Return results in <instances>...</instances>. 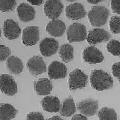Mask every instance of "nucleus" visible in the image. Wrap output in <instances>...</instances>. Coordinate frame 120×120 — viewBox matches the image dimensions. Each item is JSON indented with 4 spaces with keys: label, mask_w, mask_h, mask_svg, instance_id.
I'll return each mask as SVG.
<instances>
[{
    "label": "nucleus",
    "mask_w": 120,
    "mask_h": 120,
    "mask_svg": "<svg viewBox=\"0 0 120 120\" xmlns=\"http://www.w3.org/2000/svg\"><path fill=\"white\" fill-rule=\"evenodd\" d=\"M40 39L39 27L37 26H29L23 30L22 42L25 46L35 45Z\"/></svg>",
    "instance_id": "9b49d317"
},
{
    "label": "nucleus",
    "mask_w": 120,
    "mask_h": 120,
    "mask_svg": "<svg viewBox=\"0 0 120 120\" xmlns=\"http://www.w3.org/2000/svg\"><path fill=\"white\" fill-rule=\"evenodd\" d=\"M67 1H69V2H72V1H74L75 0H66Z\"/></svg>",
    "instance_id": "c9c22d12"
},
{
    "label": "nucleus",
    "mask_w": 120,
    "mask_h": 120,
    "mask_svg": "<svg viewBox=\"0 0 120 120\" xmlns=\"http://www.w3.org/2000/svg\"><path fill=\"white\" fill-rule=\"evenodd\" d=\"M86 15V11L83 4L75 3L69 5L66 8V16L71 20H79L83 19Z\"/></svg>",
    "instance_id": "2eb2a0df"
},
{
    "label": "nucleus",
    "mask_w": 120,
    "mask_h": 120,
    "mask_svg": "<svg viewBox=\"0 0 120 120\" xmlns=\"http://www.w3.org/2000/svg\"><path fill=\"white\" fill-rule=\"evenodd\" d=\"M46 120H63L61 117H59L58 116H54L50 118L47 119Z\"/></svg>",
    "instance_id": "f704fd0d"
},
{
    "label": "nucleus",
    "mask_w": 120,
    "mask_h": 120,
    "mask_svg": "<svg viewBox=\"0 0 120 120\" xmlns=\"http://www.w3.org/2000/svg\"><path fill=\"white\" fill-rule=\"evenodd\" d=\"M11 51L9 48L5 45H0V62L4 61L10 55Z\"/></svg>",
    "instance_id": "cd10ccee"
},
{
    "label": "nucleus",
    "mask_w": 120,
    "mask_h": 120,
    "mask_svg": "<svg viewBox=\"0 0 120 120\" xmlns=\"http://www.w3.org/2000/svg\"><path fill=\"white\" fill-rule=\"evenodd\" d=\"M71 120H87V118L83 115L76 114L72 118Z\"/></svg>",
    "instance_id": "2f4dec72"
},
{
    "label": "nucleus",
    "mask_w": 120,
    "mask_h": 120,
    "mask_svg": "<svg viewBox=\"0 0 120 120\" xmlns=\"http://www.w3.org/2000/svg\"><path fill=\"white\" fill-rule=\"evenodd\" d=\"M111 9L113 13L120 15V0H111Z\"/></svg>",
    "instance_id": "7c9ffc66"
},
{
    "label": "nucleus",
    "mask_w": 120,
    "mask_h": 120,
    "mask_svg": "<svg viewBox=\"0 0 120 120\" xmlns=\"http://www.w3.org/2000/svg\"><path fill=\"white\" fill-rule=\"evenodd\" d=\"M6 67L8 71L15 75H18L21 73L24 68V65L21 60L18 57L13 56L7 57Z\"/></svg>",
    "instance_id": "aec40b11"
},
{
    "label": "nucleus",
    "mask_w": 120,
    "mask_h": 120,
    "mask_svg": "<svg viewBox=\"0 0 120 120\" xmlns=\"http://www.w3.org/2000/svg\"><path fill=\"white\" fill-rule=\"evenodd\" d=\"M58 42L54 38H45L40 42L39 48L41 54L44 57L55 54L58 49Z\"/></svg>",
    "instance_id": "9d476101"
},
{
    "label": "nucleus",
    "mask_w": 120,
    "mask_h": 120,
    "mask_svg": "<svg viewBox=\"0 0 120 120\" xmlns=\"http://www.w3.org/2000/svg\"><path fill=\"white\" fill-rule=\"evenodd\" d=\"M27 1L32 5L37 6H40L44 1V0H27Z\"/></svg>",
    "instance_id": "473e14b6"
},
{
    "label": "nucleus",
    "mask_w": 120,
    "mask_h": 120,
    "mask_svg": "<svg viewBox=\"0 0 120 120\" xmlns=\"http://www.w3.org/2000/svg\"><path fill=\"white\" fill-rule=\"evenodd\" d=\"M35 13L34 8L26 3H21L17 8L18 17L23 22L33 21L35 18Z\"/></svg>",
    "instance_id": "dca6fc26"
},
{
    "label": "nucleus",
    "mask_w": 120,
    "mask_h": 120,
    "mask_svg": "<svg viewBox=\"0 0 120 120\" xmlns=\"http://www.w3.org/2000/svg\"><path fill=\"white\" fill-rule=\"evenodd\" d=\"M76 108L82 115L91 117L95 115L97 112L98 101L92 98L83 100L77 103Z\"/></svg>",
    "instance_id": "6e6552de"
},
{
    "label": "nucleus",
    "mask_w": 120,
    "mask_h": 120,
    "mask_svg": "<svg viewBox=\"0 0 120 120\" xmlns=\"http://www.w3.org/2000/svg\"><path fill=\"white\" fill-rule=\"evenodd\" d=\"M107 50L112 55L120 56V42L117 40H111L106 45Z\"/></svg>",
    "instance_id": "393cba45"
},
{
    "label": "nucleus",
    "mask_w": 120,
    "mask_h": 120,
    "mask_svg": "<svg viewBox=\"0 0 120 120\" xmlns=\"http://www.w3.org/2000/svg\"><path fill=\"white\" fill-rule=\"evenodd\" d=\"M99 120H117V113L112 108L103 107L98 113Z\"/></svg>",
    "instance_id": "b1692460"
},
{
    "label": "nucleus",
    "mask_w": 120,
    "mask_h": 120,
    "mask_svg": "<svg viewBox=\"0 0 120 120\" xmlns=\"http://www.w3.org/2000/svg\"><path fill=\"white\" fill-rule=\"evenodd\" d=\"M92 88L98 91L110 89L113 87V81L109 74L101 69H95L90 75Z\"/></svg>",
    "instance_id": "f257e3e1"
},
{
    "label": "nucleus",
    "mask_w": 120,
    "mask_h": 120,
    "mask_svg": "<svg viewBox=\"0 0 120 120\" xmlns=\"http://www.w3.org/2000/svg\"><path fill=\"white\" fill-rule=\"evenodd\" d=\"M46 30L52 36L60 37L64 34L66 30V26L62 21L55 19L47 24Z\"/></svg>",
    "instance_id": "f3484780"
},
{
    "label": "nucleus",
    "mask_w": 120,
    "mask_h": 120,
    "mask_svg": "<svg viewBox=\"0 0 120 120\" xmlns=\"http://www.w3.org/2000/svg\"></svg>",
    "instance_id": "4c0bfd02"
},
{
    "label": "nucleus",
    "mask_w": 120,
    "mask_h": 120,
    "mask_svg": "<svg viewBox=\"0 0 120 120\" xmlns=\"http://www.w3.org/2000/svg\"><path fill=\"white\" fill-rule=\"evenodd\" d=\"M63 8L60 0H46L44 6V14L51 19H57L62 13Z\"/></svg>",
    "instance_id": "39448f33"
},
{
    "label": "nucleus",
    "mask_w": 120,
    "mask_h": 120,
    "mask_svg": "<svg viewBox=\"0 0 120 120\" xmlns=\"http://www.w3.org/2000/svg\"><path fill=\"white\" fill-rule=\"evenodd\" d=\"M109 28L113 34H119L120 33V17L119 16H112L109 22Z\"/></svg>",
    "instance_id": "bb28decb"
},
{
    "label": "nucleus",
    "mask_w": 120,
    "mask_h": 120,
    "mask_svg": "<svg viewBox=\"0 0 120 120\" xmlns=\"http://www.w3.org/2000/svg\"><path fill=\"white\" fill-rule=\"evenodd\" d=\"M26 66L32 75L36 76L44 73L47 71V67L44 60L39 56H35L30 58L27 62Z\"/></svg>",
    "instance_id": "0eeeda50"
},
{
    "label": "nucleus",
    "mask_w": 120,
    "mask_h": 120,
    "mask_svg": "<svg viewBox=\"0 0 120 120\" xmlns=\"http://www.w3.org/2000/svg\"><path fill=\"white\" fill-rule=\"evenodd\" d=\"M18 110L8 103L0 104V120H11L15 118Z\"/></svg>",
    "instance_id": "412c9836"
},
{
    "label": "nucleus",
    "mask_w": 120,
    "mask_h": 120,
    "mask_svg": "<svg viewBox=\"0 0 120 120\" xmlns=\"http://www.w3.org/2000/svg\"><path fill=\"white\" fill-rule=\"evenodd\" d=\"M112 71L113 76L116 78L120 82V62H116L112 67Z\"/></svg>",
    "instance_id": "c756f323"
},
{
    "label": "nucleus",
    "mask_w": 120,
    "mask_h": 120,
    "mask_svg": "<svg viewBox=\"0 0 120 120\" xmlns=\"http://www.w3.org/2000/svg\"><path fill=\"white\" fill-rule=\"evenodd\" d=\"M1 28H0V38H1Z\"/></svg>",
    "instance_id": "e433bc0d"
},
{
    "label": "nucleus",
    "mask_w": 120,
    "mask_h": 120,
    "mask_svg": "<svg viewBox=\"0 0 120 120\" xmlns=\"http://www.w3.org/2000/svg\"><path fill=\"white\" fill-rule=\"evenodd\" d=\"M25 120H45L44 116L39 112H32L27 115Z\"/></svg>",
    "instance_id": "c85d7f7f"
},
{
    "label": "nucleus",
    "mask_w": 120,
    "mask_h": 120,
    "mask_svg": "<svg viewBox=\"0 0 120 120\" xmlns=\"http://www.w3.org/2000/svg\"><path fill=\"white\" fill-rule=\"evenodd\" d=\"M66 34L67 38L70 43L82 42L86 39V27L80 23H74L68 27Z\"/></svg>",
    "instance_id": "7ed1b4c3"
},
{
    "label": "nucleus",
    "mask_w": 120,
    "mask_h": 120,
    "mask_svg": "<svg viewBox=\"0 0 120 120\" xmlns=\"http://www.w3.org/2000/svg\"><path fill=\"white\" fill-rule=\"evenodd\" d=\"M111 35L108 31L103 28H93L87 34L86 39L91 45H96L103 42L108 41Z\"/></svg>",
    "instance_id": "1a4fd4ad"
},
{
    "label": "nucleus",
    "mask_w": 120,
    "mask_h": 120,
    "mask_svg": "<svg viewBox=\"0 0 120 120\" xmlns=\"http://www.w3.org/2000/svg\"><path fill=\"white\" fill-rule=\"evenodd\" d=\"M90 4H96L98 3H100L101 1H102L103 0H86Z\"/></svg>",
    "instance_id": "72a5a7b5"
},
{
    "label": "nucleus",
    "mask_w": 120,
    "mask_h": 120,
    "mask_svg": "<svg viewBox=\"0 0 120 120\" xmlns=\"http://www.w3.org/2000/svg\"><path fill=\"white\" fill-rule=\"evenodd\" d=\"M109 10L104 6H94L88 13V19L92 26L99 27L108 21Z\"/></svg>",
    "instance_id": "f03ea898"
},
{
    "label": "nucleus",
    "mask_w": 120,
    "mask_h": 120,
    "mask_svg": "<svg viewBox=\"0 0 120 120\" xmlns=\"http://www.w3.org/2000/svg\"><path fill=\"white\" fill-rule=\"evenodd\" d=\"M60 115L64 117H70L76 112V106L74 99L71 96L66 99L62 103L61 108H60Z\"/></svg>",
    "instance_id": "4be33fe9"
},
{
    "label": "nucleus",
    "mask_w": 120,
    "mask_h": 120,
    "mask_svg": "<svg viewBox=\"0 0 120 120\" xmlns=\"http://www.w3.org/2000/svg\"><path fill=\"white\" fill-rule=\"evenodd\" d=\"M88 81L87 75L81 69L76 68L70 73L69 77V90L73 91L78 89H83L86 86Z\"/></svg>",
    "instance_id": "20e7f679"
},
{
    "label": "nucleus",
    "mask_w": 120,
    "mask_h": 120,
    "mask_svg": "<svg viewBox=\"0 0 120 120\" xmlns=\"http://www.w3.org/2000/svg\"><path fill=\"white\" fill-rule=\"evenodd\" d=\"M53 89L50 81L47 78L40 79L34 83V90L38 95H47Z\"/></svg>",
    "instance_id": "6ab92c4d"
},
{
    "label": "nucleus",
    "mask_w": 120,
    "mask_h": 120,
    "mask_svg": "<svg viewBox=\"0 0 120 120\" xmlns=\"http://www.w3.org/2000/svg\"><path fill=\"white\" fill-rule=\"evenodd\" d=\"M67 69L62 63L54 61L49 65L47 69L48 76L50 79L58 80L64 79L67 75Z\"/></svg>",
    "instance_id": "f8f14e48"
},
{
    "label": "nucleus",
    "mask_w": 120,
    "mask_h": 120,
    "mask_svg": "<svg viewBox=\"0 0 120 120\" xmlns=\"http://www.w3.org/2000/svg\"><path fill=\"white\" fill-rule=\"evenodd\" d=\"M59 56L64 62H70L74 60V47L69 44H62L59 49Z\"/></svg>",
    "instance_id": "5701e85b"
},
{
    "label": "nucleus",
    "mask_w": 120,
    "mask_h": 120,
    "mask_svg": "<svg viewBox=\"0 0 120 120\" xmlns=\"http://www.w3.org/2000/svg\"><path fill=\"white\" fill-rule=\"evenodd\" d=\"M16 5L17 0H0V10L3 12L12 11Z\"/></svg>",
    "instance_id": "a878e982"
},
{
    "label": "nucleus",
    "mask_w": 120,
    "mask_h": 120,
    "mask_svg": "<svg viewBox=\"0 0 120 120\" xmlns=\"http://www.w3.org/2000/svg\"><path fill=\"white\" fill-rule=\"evenodd\" d=\"M20 26L12 19H7L5 21L3 26V33L6 39L10 41L16 39L21 34Z\"/></svg>",
    "instance_id": "4468645a"
},
{
    "label": "nucleus",
    "mask_w": 120,
    "mask_h": 120,
    "mask_svg": "<svg viewBox=\"0 0 120 120\" xmlns=\"http://www.w3.org/2000/svg\"><path fill=\"white\" fill-rule=\"evenodd\" d=\"M0 90L7 96H13L17 93V84L11 75H0Z\"/></svg>",
    "instance_id": "423d86ee"
},
{
    "label": "nucleus",
    "mask_w": 120,
    "mask_h": 120,
    "mask_svg": "<svg viewBox=\"0 0 120 120\" xmlns=\"http://www.w3.org/2000/svg\"><path fill=\"white\" fill-rule=\"evenodd\" d=\"M41 107L45 111L56 113L59 111L61 104L59 98L55 96H46L41 101Z\"/></svg>",
    "instance_id": "a211bd4d"
},
{
    "label": "nucleus",
    "mask_w": 120,
    "mask_h": 120,
    "mask_svg": "<svg viewBox=\"0 0 120 120\" xmlns=\"http://www.w3.org/2000/svg\"><path fill=\"white\" fill-rule=\"evenodd\" d=\"M83 58L86 63L96 64L102 62L104 60L103 54L99 49L93 46H91L83 51Z\"/></svg>",
    "instance_id": "ddd939ff"
}]
</instances>
